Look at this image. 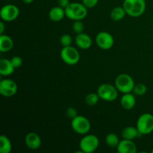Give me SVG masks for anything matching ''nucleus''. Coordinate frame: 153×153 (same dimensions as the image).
<instances>
[{
	"label": "nucleus",
	"instance_id": "f257e3e1",
	"mask_svg": "<svg viewBox=\"0 0 153 153\" xmlns=\"http://www.w3.org/2000/svg\"><path fill=\"white\" fill-rule=\"evenodd\" d=\"M145 0H124L123 7L125 9L126 14L131 17L140 16L146 10Z\"/></svg>",
	"mask_w": 153,
	"mask_h": 153
},
{
	"label": "nucleus",
	"instance_id": "f03ea898",
	"mask_svg": "<svg viewBox=\"0 0 153 153\" xmlns=\"http://www.w3.org/2000/svg\"><path fill=\"white\" fill-rule=\"evenodd\" d=\"M65 13L71 20H82L88 15V8L82 3L72 2L65 8Z\"/></svg>",
	"mask_w": 153,
	"mask_h": 153
},
{
	"label": "nucleus",
	"instance_id": "7ed1b4c3",
	"mask_svg": "<svg viewBox=\"0 0 153 153\" xmlns=\"http://www.w3.org/2000/svg\"><path fill=\"white\" fill-rule=\"evenodd\" d=\"M114 83L118 91L123 94L132 92L135 85L134 79L126 73H122L117 76Z\"/></svg>",
	"mask_w": 153,
	"mask_h": 153
},
{
	"label": "nucleus",
	"instance_id": "20e7f679",
	"mask_svg": "<svg viewBox=\"0 0 153 153\" xmlns=\"http://www.w3.org/2000/svg\"><path fill=\"white\" fill-rule=\"evenodd\" d=\"M136 127L142 135L152 133L153 131V115L149 113H144L140 115L137 120Z\"/></svg>",
	"mask_w": 153,
	"mask_h": 153
},
{
	"label": "nucleus",
	"instance_id": "39448f33",
	"mask_svg": "<svg viewBox=\"0 0 153 153\" xmlns=\"http://www.w3.org/2000/svg\"><path fill=\"white\" fill-rule=\"evenodd\" d=\"M118 90L111 84H102L97 89V94L101 100L105 102H113L118 97Z\"/></svg>",
	"mask_w": 153,
	"mask_h": 153
},
{
	"label": "nucleus",
	"instance_id": "423d86ee",
	"mask_svg": "<svg viewBox=\"0 0 153 153\" xmlns=\"http://www.w3.org/2000/svg\"><path fill=\"white\" fill-rule=\"evenodd\" d=\"M100 140L94 134H86L81 139L79 142V148L84 153H92L95 152L99 147Z\"/></svg>",
	"mask_w": 153,
	"mask_h": 153
},
{
	"label": "nucleus",
	"instance_id": "0eeeda50",
	"mask_svg": "<svg viewBox=\"0 0 153 153\" xmlns=\"http://www.w3.org/2000/svg\"><path fill=\"white\" fill-rule=\"evenodd\" d=\"M71 127L75 132L79 134H87L91 128L89 120L82 115H78L72 119Z\"/></svg>",
	"mask_w": 153,
	"mask_h": 153
},
{
	"label": "nucleus",
	"instance_id": "6e6552de",
	"mask_svg": "<svg viewBox=\"0 0 153 153\" xmlns=\"http://www.w3.org/2000/svg\"><path fill=\"white\" fill-rule=\"evenodd\" d=\"M60 55L62 61L68 65H76L80 60L79 52L76 48L71 46L63 47Z\"/></svg>",
	"mask_w": 153,
	"mask_h": 153
},
{
	"label": "nucleus",
	"instance_id": "1a4fd4ad",
	"mask_svg": "<svg viewBox=\"0 0 153 153\" xmlns=\"http://www.w3.org/2000/svg\"><path fill=\"white\" fill-rule=\"evenodd\" d=\"M18 87L12 79H4L0 82V94L4 97H11L16 94Z\"/></svg>",
	"mask_w": 153,
	"mask_h": 153
},
{
	"label": "nucleus",
	"instance_id": "9d476101",
	"mask_svg": "<svg viewBox=\"0 0 153 153\" xmlns=\"http://www.w3.org/2000/svg\"><path fill=\"white\" fill-rule=\"evenodd\" d=\"M19 15V9L14 4H5L0 10V16L3 21L11 22L15 20Z\"/></svg>",
	"mask_w": 153,
	"mask_h": 153
},
{
	"label": "nucleus",
	"instance_id": "9b49d317",
	"mask_svg": "<svg viewBox=\"0 0 153 153\" xmlns=\"http://www.w3.org/2000/svg\"><path fill=\"white\" fill-rule=\"evenodd\" d=\"M96 43L100 49L107 50L113 47L114 39L110 33L107 31H101L96 36Z\"/></svg>",
	"mask_w": 153,
	"mask_h": 153
},
{
	"label": "nucleus",
	"instance_id": "f8f14e48",
	"mask_svg": "<svg viewBox=\"0 0 153 153\" xmlns=\"http://www.w3.org/2000/svg\"><path fill=\"white\" fill-rule=\"evenodd\" d=\"M25 143L27 147L32 150L39 149L41 146V138L35 132H29L25 135Z\"/></svg>",
	"mask_w": 153,
	"mask_h": 153
},
{
	"label": "nucleus",
	"instance_id": "ddd939ff",
	"mask_svg": "<svg viewBox=\"0 0 153 153\" xmlns=\"http://www.w3.org/2000/svg\"><path fill=\"white\" fill-rule=\"evenodd\" d=\"M117 151L119 153H136L137 146L131 140L123 139L117 146Z\"/></svg>",
	"mask_w": 153,
	"mask_h": 153
},
{
	"label": "nucleus",
	"instance_id": "4468645a",
	"mask_svg": "<svg viewBox=\"0 0 153 153\" xmlns=\"http://www.w3.org/2000/svg\"><path fill=\"white\" fill-rule=\"evenodd\" d=\"M76 46L82 49H88L92 46V39L88 34L82 32L76 34L75 37Z\"/></svg>",
	"mask_w": 153,
	"mask_h": 153
},
{
	"label": "nucleus",
	"instance_id": "2eb2a0df",
	"mask_svg": "<svg viewBox=\"0 0 153 153\" xmlns=\"http://www.w3.org/2000/svg\"><path fill=\"white\" fill-rule=\"evenodd\" d=\"M120 104L125 110H131L136 104L135 97L131 93L124 94L120 99Z\"/></svg>",
	"mask_w": 153,
	"mask_h": 153
},
{
	"label": "nucleus",
	"instance_id": "dca6fc26",
	"mask_svg": "<svg viewBox=\"0 0 153 153\" xmlns=\"http://www.w3.org/2000/svg\"><path fill=\"white\" fill-rule=\"evenodd\" d=\"M14 67L12 64L10 60L2 59L0 60V74L3 76H8L13 73Z\"/></svg>",
	"mask_w": 153,
	"mask_h": 153
},
{
	"label": "nucleus",
	"instance_id": "f3484780",
	"mask_svg": "<svg viewBox=\"0 0 153 153\" xmlns=\"http://www.w3.org/2000/svg\"><path fill=\"white\" fill-rule=\"evenodd\" d=\"M49 19L53 22H59L66 16L65 9L60 6H56L51 8L49 12Z\"/></svg>",
	"mask_w": 153,
	"mask_h": 153
},
{
	"label": "nucleus",
	"instance_id": "a211bd4d",
	"mask_svg": "<svg viewBox=\"0 0 153 153\" xmlns=\"http://www.w3.org/2000/svg\"><path fill=\"white\" fill-rule=\"evenodd\" d=\"M13 46V41L12 38L5 34L0 36V52H7L12 49Z\"/></svg>",
	"mask_w": 153,
	"mask_h": 153
},
{
	"label": "nucleus",
	"instance_id": "6ab92c4d",
	"mask_svg": "<svg viewBox=\"0 0 153 153\" xmlns=\"http://www.w3.org/2000/svg\"><path fill=\"white\" fill-rule=\"evenodd\" d=\"M138 130L137 127L133 126H127L123 128L122 131V137L123 139H127V140H134V138L140 135Z\"/></svg>",
	"mask_w": 153,
	"mask_h": 153
},
{
	"label": "nucleus",
	"instance_id": "aec40b11",
	"mask_svg": "<svg viewBox=\"0 0 153 153\" xmlns=\"http://www.w3.org/2000/svg\"><path fill=\"white\" fill-rule=\"evenodd\" d=\"M12 150V144L7 136L1 135L0 137V152L10 153Z\"/></svg>",
	"mask_w": 153,
	"mask_h": 153
},
{
	"label": "nucleus",
	"instance_id": "412c9836",
	"mask_svg": "<svg viewBox=\"0 0 153 153\" xmlns=\"http://www.w3.org/2000/svg\"><path fill=\"white\" fill-rule=\"evenodd\" d=\"M126 14V12L123 7H116L112 9L110 16L113 20L120 21L125 17Z\"/></svg>",
	"mask_w": 153,
	"mask_h": 153
},
{
	"label": "nucleus",
	"instance_id": "4be33fe9",
	"mask_svg": "<svg viewBox=\"0 0 153 153\" xmlns=\"http://www.w3.org/2000/svg\"><path fill=\"white\" fill-rule=\"evenodd\" d=\"M119 137L114 133H110L105 137V143L110 147H116L118 146L120 143Z\"/></svg>",
	"mask_w": 153,
	"mask_h": 153
},
{
	"label": "nucleus",
	"instance_id": "5701e85b",
	"mask_svg": "<svg viewBox=\"0 0 153 153\" xmlns=\"http://www.w3.org/2000/svg\"><path fill=\"white\" fill-rule=\"evenodd\" d=\"M100 97H99L98 94H95V93H91V94H88L85 97V103L89 106H94L98 103L99 100H100Z\"/></svg>",
	"mask_w": 153,
	"mask_h": 153
},
{
	"label": "nucleus",
	"instance_id": "b1692460",
	"mask_svg": "<svg viewBox=\"0 0 153 153\" xmlns=\"http://www.w3.org/2000/svg\"><path fill=\"white\" fill-rule=\"evenodd\" d=\"M147 91V87L143 83H139L137 85H134V88L133 89V93L134 95L137 96H143Z\"/></svg>",
	"mask_w": 153,
	"mask_h": 153
},
{
	"label": "nucleus",
	"instance_id": "393cba45",
	"mask_svg": "<svg viewBox=\"0 0 153 153\" xmlns=\"http://www.w3.org/2000/svg\"><path fill=\"white\" fill-rule=\"evenodd\" d=\"M60 43L62 45L63 47L71 46L72 43H73V37L70 34H63L60 38Z\"/></svg>",
	"mask_w": 153,
	"mask_h": 153
},
{
	"label": "nucleus",
	"instance_id": "a878e982",
	"mask_svg": "<svg viewBox=\"0 0 153 153\" xmlns=\"http://www.w3.org/2000/svg\"><path fill=\"white\" fill-rule=\"evenodd\" d=\"M72 28H73V31L76 34H80L84 31L85 25H84V23L82 22V20H76L73 23Z\"/></svg>",
	"mask_w": 153,
	"mask_h": 153
},
{
	"label": "nucleus",
	"instance_id": "bb28decb",
	"mask_svg": "<svg viewBox=\"0 0 153 153\" xmlns=\"http://www.w3.org/2000/svg\"><path fill=\"white\" fill-rule=\"evenodd\" d=\"M10 61H11L12 64H13L15 69L19 68L22 64V58L19 56H13L10 59Z\"/></svg>",
	"mask_w": 153,
	"mask_h": 153
},
{
	"label": "nucleus",
	"instance_id": "cd10ccee",
	"mask_svg": "<svg viewBox=\"0 0 153 153\" xmlns=\"http://www.w3.org/2000/svg\"><path fill=\"white\" fill-rule=\"evenodd\" d=\"M99 0H82V4L87 7V8H92L95 7L98 3Z\"/></svg>",
	"mask_w": 153,
	"mask_h": 153
},
{
	"label": "nucleus",
	"instance_id": "c85d7f7f",
	"mask_svg": "<svg viewBox=\"0 0 153 153\" xmlns=\"http://www.w3.org/2000/svg\"><path fill=\"white\" fill-rule=\"evenodd\" d=\"M66 113H67V117H68L69 118H70L71 120L76 117V116H78L77 110H76L75 108H73V107L68 108L67 109V111H66Z\"/></svg>",
	"mask_w": 153,
	"mask_h": 153
},
{
	"label": "nucleus",
	"instance_id": "c756f323",
	"mask_svg": "<svg viewBox=\"0 0 153 153\" xmlns=\"http://www.w3.org/2000/svg\"><path fill=\"white\" fill-rule=\"evenodd\" d=\"M70 0H58V6L65 9L70 4Z\"/></svg>",
	"mask_w": 153,
	"mask_h": 153
},
{
	"label": "nucleus",
	"instance_id": "7c9ffc66",
	"mask_svg": "<svg viewBox=\"0 0 153 153\" xmlns=\"http://www.w3.org/2000/svg\"><path fill=\"white\" fill-rule=\"evenodd\" d=\"M4 31V24L3 22V20L1 22H0V34H3Z\"/></svg>",
	"mask_w": 153,
	"mask_h": 153
},
{
	"label": "nucleus",
	"instance_id": "2f4dec72",
	"mask_svg": "<svg viewBox=\"0 0 153 153\" xmlns=\"http://www.w3.org/2000/svg\"><path fill=\"white\" fill-rule=\"evenodd\" d=\"M22 1L24 3H25V4H31V3H32L34 1V0H22Z\"/></svg>",
	"mask_w": 153,
	"mask_h": 153
},
{
	"label": "nucleus",
	"instance_id": "473e14b6",
	"mask_svg": "<svg viewBox=\"0 0 153 153\" xmlns=\"http://www.w3.org/2000/svg\"><path fill=\"white\" fill-rule=\"evenodd\" d=\"M152 153H153V149L152 150Z\"/></svg>",
	"mask_w": 153,
	"mask_h": 153
},
{
	"label": "nucleus",
	"instance_id": "72a5a7b5",
	"mask_svg": "<svg viewBox=\"0 0 153 153\" xmlns=\"http://www.w3.org/2000/svg\"><path fill=\"white\" fill-rule=\"evenodd\" d=\"M152 34H153V30H152Z\"/></svg>",
	"mask_w": 153,
	"mask_h": 153
}]
</instances>
